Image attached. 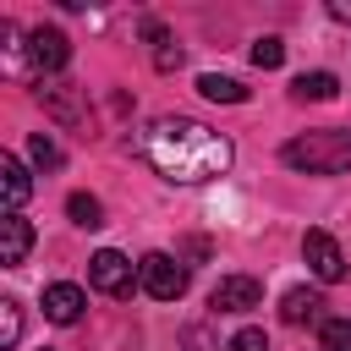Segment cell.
I'll return each mask as SVG.
<instances>
[{
  "label": "cell",
  "mask_w": 351,
  "mask_h": 351,
  "mask_svg": "<svg viewBox=\"0 0 351 351\" xmlns=\"http://www.w3.org/2000/svg\"><path fill=\"white\" fill-rule=\"evenodd\" d=\"M137 154L148 159V170L159 181H176V186H203V181L225 176L236 159L230 137L192 115H154L137 137Z\"/></svg>",
  "instance_id": "1"
},
{
  "label": "cell",
  "mask_w": 351,
  "mask_h": 351,
  "mask_svg": "<svg viewBox=\"0 0 351 351\" xmlns=\"http://www.w3.org/2000/svg\"><path fill=\"white\" fill-rule=\"evenodd\" d=\"M280 159L302 176H340L351 170V126H324V132H302L280 148Z\"/></svg>",
  "instance_id": "2"
},
{
  "label": "cell",
  "mask_w": 351,
  "mask_h": 351,
  "mask_svg": "<svg viewBox=\"0 0 351 351\" xmlns=\"http://www.w3.org/2000/svg\"><path fill=\"white\" fill-rule=\"evenodd\" d=\"M88 285H93V291H104V296H115V302H126V296L143 285V274L132 269V258H126V252L99 247V252L88 258Z\"/></svg>",
  "instance_id": "3"
},
{
  "label": "cell",
  "mask_w": 351,
  "mask_h": 351,
  "mask_svg": "<svg viewBox=\"0 0 351 351\" xmlns=\"http://www.w3.org/2000/svg\"><path fill=\"white\" fill-rule=\"evenodd\" d=\"M137 274H143V291L154 296V302H181L186 296V263L181 258H170V252H143L137 258Z\"/></svg>",
  "instance_id": "4"
},
{
  "label": "cell",
  "mask_w": 351,
  "mask_h": 351,
  "mask_svg": "<svg viewBox=\"0 0 351 351\" xmlns=\"http://www.w3.org/2000/svg\"><path fill=\"white\" fill-rule=\"evenodd\" d=\"M27 60H33V77L44 82V77L66 71V60H71V38H66L60 27H33V33H27Z\"/></svg>",
  "instance_id": "5"
},
{
  "label": "cell",
  "mask_w": 351,
  "mask_h": 351,
  "mask_svg": "<svg viewBox=\"0 0 351 351\" xmlns=\"http://www.w3.org/2000/svg\"><path fill=\"white\" fill-rule=\"evenodd\" d=\"M302 258H307V269H313L324 285L346 280V252H340V241H335L329 230H307V236H302Z\"/></svg>",
  "instance_id": "6"
},
{
  "label": "cell",
  "mask_w": 351,
  "mask_h": 351,
  "mask_svg": "<svg viewBox=\"0 0 351 351\" xmlns=\"http://www.w3.org/2000/svg\"><path fill=\"white\" fill-rule=\"evenodd\" d=\"M263 302V285L252 280V274H225L214 291H208V307L214 313H252Z\"/></svg>",
  "instance_id": "7"
},
{
  "label": "cell",
  "mask_w": 351,
  "mask_h": 351,
  "mask_svg": "<svg viewBox=\"0 0 351 351\" xmlns=\"http://www.w3.org/2000/svg\"><path fill=\"white\" fill-rule=\"evenodd\" d=\"M82 307H88L82 285H71V280L44 285V318H49V324H77V318H82Z\"/></svg>",
  "instance_id": "8"
},
{
  "label": "cell",
  "mask_w": 351,
  "mask_h": 351,
  "mask_svg": "<svg viewBox=\"0 0 351 351\" xmlns=\"http://www.w3.org/2000/svg\"><path fill=\"white\" fill-rule=\"evenodd\" d=\"M27 252H33V225L22 214H5L0 219V263L16 269V263H27Z\"/></svg>",
  "instance_id": "9"
},
{
  "label": "cell",
  "mask_w": 351,
  "mask_h": 351,
  "mask_svg": "<svg viewBox=\"0 0 351 351\" xmlns=\"http://www.w3.org/2000/svg\"><path fill=\"white\" fill-rule=\"evenodd\" d=\"M0 192H5V214H22V203L33 192V176L16 154H0Z\"/></svg>",
  "instance_id": "10"
},
{
  "label": "cell",
  "mask_w": 351,
  "mask_h": 351,
  "mask_svg": "<svg viewBox=\"0 0 351 351\" xmlns=\"http://www.w3.org/2000/svg\"><path fill=\"white\" fill-rule=\"evenodd\" d=\"M280 318L285 324H313V318H324V296L307 291V285H296V291L280 296Z\"/></svg>",
  "instance_id": "11"
},
{
  "label": "cell",
  "mask_w": 351,
  "mask_h": 351,
  "mask_svg": "<svg viewBox=\"0 0 351 351\" xmlns=\"http://www.w3.org/2000/svg\"><path fill=\"white\" fill-rule=\"evenodd\" d=\"M335 93H340V77H335V71H302V77L291 82V99H302V104H307V99L324 104V99H335Z\"/></svg>",
  "instance_id": "12"
},
{
  "label": "cell",
  "mask_w": 351,
  "mask_h": 351,
  "mask_svg": "<svg viewBox=\"0 0 351 351\" xmlns=\"http://www.w3.org/2000/svg\"><path fill=\"white\" fill-rule=\"evenodd\" d=\"M197 93H203V99H214V104H247V88H241L236 77H219V71L197 77Z\"/></svg>",
  "instance_id": "13"
},
{
  "label": "cell",
  "mask_w": 351,
  "mask_h": 351,
  "mask_svg": "<svg viewBox=\"0 0 351 351\" xmlns=\"http://www.w3.org/2000/svg\"><path fill=\"white\" fill-rule=\"evenodd\" d=\"M66 214H71V225H82V230H99V225H104V203H99L93 192H71V197H66Z\"/></svg>",
  "instance_id": "14"
},
{
  "label": "cell",
  "mask_w": 351,
  "mask_h": 351,
  "mask_svg": "<svg viewBox=\"0 0 351 351\" xmlns=\"http://www.w3.org/2000/svg\"><path fill=\"white\" fill-rule=\"evenodd\" d=\"M318 351H351V318H324L318 324Z\"/></svg>",
  "instance_id": "15"
},
{
  "label": "cell",
  "mask_w": 351,
  "mask_h": 351,
  "mask_svg": "<svg viewBox=\"0 0 351 351\" xmlns=\"http://www.w3.org/2000/svg\"><path fill=\"white\" fill-rule=\"evenodd\" d=\"M27 159H33L38 170H55V165H60V148H55V137H49V132H33V137H27Z\"/></svg>",
  "instance_id": "16"
},
{
  "label": "cell",
  "mask_w": 351,
  "mask_h": 351,
  "mask_svg": "<svg viewBox=\"0 0 351 351\" xmlns=\"http://www.w3.org/2000/svg\"><path fill=\"white\" fill-rule=\"evenodd\" d=\"M16 340H22V307L5 296L0 302V346H16Z\"/></svg>",
  "instance_id": "17"
},
{
  "label": "cell",
  "mask_w": 351,
  "mask_h": 351,
  "mask_svg": "<svg viewBox=\"0 0 351 351\" xmlns=\"http://www.w3.org/2000/svg\"><path fill=\"white\" fill-rule=\"evenodd\" d=\"M280 60H285V44H280V38H258V44H252V66H263V71H274Z\"/></svg>",
  "instance_id": "18"
},
{
  "label": "cell",
  "mask_w": 351,
  "mask_h": 351,
  "mask_svg": "<svg viewBox=\"0 0 351 351\" xmlns=\"http://www.w3.org/2000/svg\"><path fill=\"white\" fill-rule=\"evenodd\" d=\"M225 351H269V335H263V329H236Z\"/></svg>",
  "instance_id": "19"
},
{
  "label": "cell",
  "mask_w": 351,
  "mask_h": 351,
  "mask_svg": "<svg viewBox=\"0 0 351 351\" xmlns=\"http://www.w3.org/2000/svg\"><path fill=\"white\" fill-rule=\"evenodd\" d=\"M329 16H335V22H351V5H346V0H335V5H329Z\"/></svg>",
  "instance_id": "20"
}]
</instances>
